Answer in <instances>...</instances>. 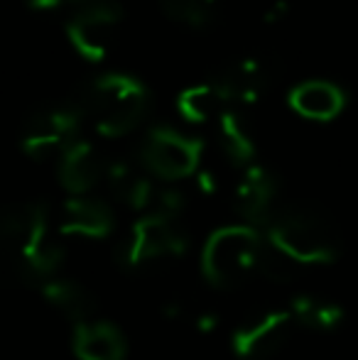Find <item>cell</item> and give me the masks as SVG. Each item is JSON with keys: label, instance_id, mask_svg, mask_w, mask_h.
Instances as JSON below:
<instances>
[{"label": "cell", "instance_id": "cell-23", "mask_svg": "<svg viewBox=\"0 0 358 360\" xmlns=\"http://www.w3.org/2000/svg\"><path fill=\"white\" fill-rule=\"evenodd\" d=\"M27 5L32 10H42V13H52V10H59L62 5H67L64 0H27Z\"/></svg>", "mask_w": 358, "mask_h": 360}, {"label": "cell", "instance_id": "cell-15", "mask_svg": "<svg viewBox=\"0 0 358 360\" xmlns=\"http://www.w3.org/2000/svg\"><path fill=\"white\" fill-rule=\"evenodd\" d=\"M290 105L302 118L326 123V120H334L336 115L344 110L346 94L334 81L309 79V81L297 84L295 89L290 91Z\"/></svg>", "mask_w": 358, "mask_h": 360}, {"label": "cell", "instance_id": "cell-10", "mask_svg": "<svg viewBox=\"0 0 358 360\" xmlns=\"http://www.w3.org/2000/svg\"><path fill=\"white\" fill-rule=\"evenodd\" d=\"M226 105H248L260 101L275 84V67L270 59L263 57H243L229 62L224 69L209 79Z\"/></svg>", "mask_w": 358, "mask_h": 360}, {"label": "cell", "instance_id": "cell-13", "mask_svg": "<svg viewBox=\"0 0 358 360\" xmlns=\"http://www.w3.org/2000/svg\"><path fill=\"white\" fill-rule=\"evenodd\" d=\"M106 160L101 157L98 147L89 140H77L59 155L57 176L59 184L72 196H89V191L103 179Z\"/></svg>", "mask_w": 358, "mask_h": 360}, {"label": "cell", "instance_id": "cell-12", "mask_svg": "<svg viewBox=\"0 0 358 360\" xmlns=\"http://www.w3.org/2000/svg\"><path fill=\"white\" fill-rule=\"evenodd\" d=\"M115 214L106 201L94 196H69L59 211L57 233L64 238L103 240L113 233Z\"/></svg>", "mask_w": 358, "mask_h": 360}, {"label": "cell", "instance_id": "cell-20", "mask_svg": "<svg viewBox=\"0 0 358 360\" xmlns=\"http://www.w3.org/2000/svg\"><path fill=\"white\" fill-rule=\"evenodd\" d=\"M177 108L181 118H186L189 123H214L231 105L224 103V98L219 96L211 81H204V84L181 91L177 98Z\"/></svg>", "mask_w": 358, "mask_h": 360}, {"label": "cell", "instance_id": "cell-17", "mask_svg": "<svg viewBox=\"0 0 358 360\" xmlns=\"http://www.w3.org/2000/svg\"><path fill=\"white\" fill-rule=\"evenodd\" d=\"M214 135L219 150L226 155V160L238 167H250L255 160V138L248 120L236 108H226L219 118L214 120Z\"/></svg>", "mask_w": 358, "mask_h": 360}, {"label": "cell", "instance_id": "cell-6", "mask_svg": "<svg viewBox=\"0 0 358 360\" xmlns=\"http://www.w3.org/2000/svg\"><path fill=\"white\" fill-rule=\"evenodd\" d=\"M186 248H189V238H186L179 218L148 211L130 228L128 238L120 248V262L128 270H140V267L167 260V257H181Z\"/></svg>", "mask_w": 358, "mask_h": 360}, {"label": "cell", "instance_id": "cell-19", "mask_svg": "<svg viewBox=\"0 0 358 360\" xmlns=\"http://www.w3.org/2000/svg\"><path fill=\"white\" fill-rule=\"evenodd\" d=\"M290 314L295 323L309 331H334L344 323V309L331 299L314 297V294H300L292 299Z\"/></svg>", "mask_w": 358, "mask_h": 360}, {"label": "cell", "instance_id": "cell-24", "mask_svg": "<svg viewBox=\"0 0 358 360\" xmlns=\"http://www.w3.org/2000/svg\"><path fill=\"white\" fill-rule=\"evenodd\" d=\"M287 15V3H275L272 5V8L268 10V15H265V20H268V22H275V20H282Z\"/></svg>", "mask_w": 358, "mask_h": 360}, {"label": "cell", "instance_id": "cell-8", "mask_svg": "<svg viewBox=\"0 0 358 360\" xmlns=\"http://www.w3.org/2000/svg\"><path fill=\"white\" fill-rule=\"evenodd\" d=\"M120 25L123 5L118 0H87L69 15L67 37L82 57L98 62L115 47Z\"/></svg>", "mask_w": 358, "mask_h": 360}, {"label": "cell", "instance_id": "cell-4", "mask_svg": "<svg viewBox=\"0 0 358 360\" xmlns=\"http://www.w3.org/2000/svg\"><path fill=\"white\" fill-rule=\"evenodd\" d=\"M265 236L248 223L221 226L201 248V272L214 287H236L260 270Z\"/></svg>", "mask_w": 358, "mask_h": 360}, {"label": "cell", "instance_id": "cell-2", "mask_svg": "<svg viewBox=\"0 0 358 360\" xmlns=\"http://www.w3.org/2000/svg\"><path fill=\"white\" fill-rule=\"evenodd\" d=\"M84 118L106 138L133 133L150 110V91L140 79L123 72H103L84 86L79 96Z\"/></svg>", "mask_w": 358, "mask_h": 360}, {"label": "cell", "instance_id": "cell-22", "mask_svg": "<svg viewBox=\"0 0 358 360\" xmlns=\"http://www.w3.org/2000/svg\"><path fill=\"white\" fill-rule=\"evenodd\" d=\"M194 326L199 328L201 333H211L216 331V326H219V319H216V314H199V316L194 319Z\"/></svg>", "mask_w": 358, "mask_h": 360}, {"label": "cell", "instance_id": "cell-21", "mask_svg": "<svg viewBox=\"0 0 358 360\" xmlns=\"http://www.w3.org/2000/svg\"><path fill=\"white\" fill-rule=\"evenodd\" d=\"M162 10L172 20L191 27H199V25L209 22L211 15H214L216 0H160Z\"/></svg>", "mask_w": 358, "mask_h": 360}, {"label": "cell", "instance_id": "cell-1", "mask_svg": "<svg viewBox=\"0 0 358 360\" xmlns=\"http://www.w3.org/2000/svg\"><path fill=\"white\" fill-rule=\"evenodd\" d=\"M64 248L52 233L44 204L23 201L0 209V280L37 285L57 277Z\"/></svg>", "mask_w": 358, "mask_h": 360}, {"label": "cell", "instance_id": "cell-7", "mask_svg": "<svg viewBox=\"0 0 358 360\" xmlns=\"http://www.w3.org/2000/svg\"><path fill=\"white\" fill-rule=\"evenodd\" d=\"M84 113L79 103H54L30 115L20 133V147L37 162L59 160L69 145L79 140Z\"/></svg>", "mask_w": 358, "mask_h": 360}, {"label": "cell", "instance_id": "cell-18", "mask_svg": "<svg viewBox=\"0 0 358 360\" xmlns=\"http://www.w3.org/2000/svg\"><path fill=\"white\" fill-rule=\"evenodd\" d=\"M39 292H42L44 302L57 309L59 314H64L69 321H74V326H79V323L89 321V319L94 316V309H96L94 297H91L89 289L84 285H79L77 280L57 275L44 282V285L39 287Z\"/></svg>", "mask_w": 358, "mask_h": 360}, {"label": "cell", "instance_id": "cell-16", "mask_svg": "<svg viewBox=\"0 0 358 360\" xmlns=\"http://www.w3.org/2000/svg\"><path fill=\"white\" fill-rule=\"evenodd\" d=\"M72 348L79 360H125L128 353V343L120 328L98 319H89L74 326Z\"/></svg>", "mask_w": 358, "mask_h": 360}, {"label": "cell", "instance_id": "cell-5", "mask_svg": "<svg viewBox=\"0 0 358 360\" xmlns=\"http://www.w3.org/2000/svg\"><path fill=\"white\" fill-rule=\"evenodd\" d=\"M201 155H204L201 140L179 133L170 125H155L140 143L138 160L140 167L155 179L181 181L199 172Z\"/></svg>", "mask_w": 358, "mask_h": 360}, {"label": "cell", "instance_id": "cell-3", "mask_svg": "<svg viewBox=\"0 0 358 360\" xmlns=\"http://www.w3.org/2000/svg\"><path fill=\"white\" fill-rule=\"evenodd\" d=\"M265 238L292 265H331L341 255V236L321 211L309 206L277 209Z\"/></svg>", "mask_w": 358, "mask_h": 360}, {"label": "cell", "instance_id": "cell-11", "mask_svg": "<svg viewBox=\"0 0 358 360\" xmlns=\"http://www.w3.org/2000/svg\"><path fill=\"white\" fill-rule=\"evenodd\" d=\"M277 191H280L277 176L268 167H245L234 194L236 214L243 218V223H248L253 228L268 226L270 218L277 211Z\"/></svg>", "mask_w": 358, "mask_h": 360}, {"label": "cell", "instance_id": "cell-14", "mask_svg": "<svg viewBox=\"0 0 358 360\" xmlns=\"http://www.w3.org/2000/svg\"><path fill=\"white\" fill-rule=\"evenodd\" d=\"M103 179L108 181L110 194L123 206L133 211H153L158 186L140 165H133L128 160H108Z\"/></svg>", "mask_w": 358, "mask_h": 360}, {"label": "cell", "instance_id": "cell-25", "mask_svg": "<svg viewBox=\"0 0 358 360\" xmlns=\"http://www.w3.org/2000/svg\"><path fill=\"white\" fill-rule=\"evenodd\" d=\"M64 3H67V5L69 3H72V5H82V3H87V0H64Z\"/></svg>", "mask_w": 358, "mask_h": 360}, {"label": "cell", "instance_id": "cell-9", "mask_svg": "<svg viewBox=\"0 0 358 360\" xmlns=\"http://www.w3.org/2000/svg\"><path fill=\"white\" fill-rule=\"evenodd\" d=\"M295 328L290 309H270L238 323L231 336V351L241 360L275 358L287 346Z\"/></svg>", "mask_w": 358, "mask_h": 360}]
</instances>
